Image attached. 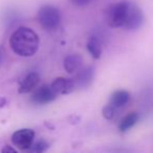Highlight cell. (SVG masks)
<instances>
[{
	"mask_svg": "<svg viewBox=\"0 0 153 153\" xmlns=\"http://www.w3.org/2000/svg\"><path fill=\"white\" fill-rule=\"evenodd\" d=\"M39 37L33 30L25 26L18 27L10 37V46L20 57H32L39 48Z\"/></svg>",
	"mask_w": 153,
	"mask_h": 153,
	"instance_id": "6da1fadb",
	"label": "cell"
},
{
	"mask_svg": "<svg viewBox=\"0 0 153 153\" xmlns=\"http://www.w3.org/2000/svg\"><path fill=\"white\" fill-rule=\"evenodd\" d=\"M128 0H123L119 2H114L107 7L105 11V20L109 27L120 28L124 27L127 13Z\"/></svg>",
	"mask_w": 153,
	"mask_h": 153,
	"instance_id": "7a4b0ae2",
	"label": "cell"
},
{
	"mask_svg": "<svg viewBox=\"0 0 153 153\" xmlns=\"http://www.w3.org/2000/svg\"><path fill=\"white\" fill-rule=\"evenodd\" d=\"M38 21L44 30L48 32L56 30L61 22V13L53 5H43L38 12Z\"/></svg>",
	"mask_w": 153,
	"mask_h": 153,
	"instance_id": "3957f363",
	"label": "cell"
},
{
	"mask_svg": "<svg viewBox=\"0 0 153 153\" xmlns=\"http://www.w3.org/2000/svg\"><path fill=\"white\" fill-rule=\"evenodd\" d=\"M145 17L142 9L136 3L128 0L126 20L124 24V30H136L142 27L144 24Z\"/></svg>",
	"mask_w": 153,
	"mask_h": 153,
	"instance_id": "277c9868",
	"label": "cell"
},
{
	"mask_svg": "<svg viewBox=\"0 0 153 153\" xmlns=\"http://www.w3.org/2000/svg\"><path fill=\"white\" fill-rule=\"evenodd\" d=\"M35 132L30 129H20L17 130L12 135V142L17 148L21 150H30L34 145Z\"/></svg>",
	"mask_w": 153,
	"mask_h": 153,
	"instance_id": "5b68a950",
	"label": "cell"
},
{
	"mask_svg": "<svg viewBox=\"0 0 153 153\" xmlns=\"http://www.w3.org/2000/svg\"><path fill=\"white\" fill-rule=\"evenodd\" d=\"M57 96L51 85H42L33 91L30 101L37 105H45L55 101Z\"/></svg>",
	"mask_w": 153,
	"mask_h": 153,
	"instance_id": "8992f818",
	"label": "cell"
},
{
	"mask_svg": "<svg viewBox=\"0 0 153 153\" xmlns=\"http://www.w3.org/2000/svg\"><path fill=\"white\" fill-rule=\"evenodd\" d=\"M94 76V69L92 66H86L76 72L72 79L76 88H86L91 84Z\"/></svg>",
	"mask_w": 153,
	"mask_h": 153,
	"instance_id": "52a82bcc",
	"label": "cell"
},
{
	"mask_svg": "<svg viewBox=\"0 0 153 153\" xmlns=\"http://www.w3.org/2000/svg\"><path fill=\"white\" fill-rule=\"evenodd\" d=\"M40 82V74L37 71H30L23 78L19 84L18 91L19 94H30L36 89L37 85Z\"/></svg>",
	"mask_w": 153,
	"mask_h": 153,
	"instance_id": "ba28073f",
	"label": "cell"
},
{
	"mask_svg": "<svg viewBox=\"0 0 153 153\" xmlns=\"http://www.w3.org/2000/svg\"><path fill=\"white\" fill-rule=\"evenodd\" d=\"M51 86L57 94H68L71 91H74L76 88L72 79H68V78H64V76H59V78L55 79L53 83L51 84Z\"/></svg>",
	"mask_w": 153,
	"mask_h": 153,
	"instance_id": "9c48e42d",
	"label": "cell"
},
{
	"mask_svg": "<svg viewBox=\"0 0 153 153\" xmlns=\"http://www.w3.org/2000/svg\"><path fill=\"white\" fill-rule=\"evenodd\" d=\"M82 64H83V60L81 56L78 53H71V55L66 56L63 61L64 69L68 74H74L79 69H81Z\"/></svg>",
	"mask_w": 153,
	"mask_h": 153,
	"instance_id": "30bf717a",
	"label": "cell"
},
{
	"mask_svg": "<svg viewBox=\"0 0 153 153\" xmlns=\"http://www.w3.org/2000/svg\"><path fill=\"white\" fill-rule=\"evenodd\" d=\"M130 100V94L125 89L115 90L110 97V103L109 104L115 109L124 107Z\"/></svg>",
	"mask_w": 153,
	"mask_h": 153,
	"instance_id": "8fae6325",
	"label": "cell"
},
{
	"mask_svg": "<svg viewBox=\"0 0 153 153\" xmlns=\"http://www.w3.org/2000/svg\"><path fill=\"white\" fill-rule=\"evenodd\" d=\"M86 47H87L88 53L91 55V57L94 59H100L103 53V46L102 42H101V40L98 37L94 36V35L90 36L87 40Z\"/></svg>",
	"mask_w": 153,
	"mask_h": 153,
	"instance_id": "7c38bea8",
	"label": "cell"
},
{
	"mask_svg": "<svg viewBox=\"0 0 153 153\" xmlns=\"http://www.w3.org/2000/svg\"><path fill=\"white\" fill-rule=\"evenodd\" d=\"M138 121V114L136 112H130L128 113L127 115L122 119V121L120 122V125H119V129L121 132H126L128 131L129 129H131Z\"/></svg>",
	"mask_w": 153,
	"mask_h": 153,
	"instance_id": "4fadbf2b",
	"label": "cell"
},
{
	"mask_svg": "<svg viewBox=\"0 0 153 153\" xmlns=\"http://www.w3.org/2000/svg\"><path fill=\"white\" fill-rule=\"evenodd\" d=\"M48 143L45 142L44 140H41L39 142H37L35 145H33L32 148L30 149V153H45L47 149H48Z\"/></svg>",
	"mask_w": 153,
	"mask_h": 153,
	"instance_id": "5bb4252c",
	"label": "cell"
},
{
	"mask_svg": "<svg viewBox=\"0 0 153 153\" xmlns=\"http://www.w3.org/2000/svg\"><path fill=\"white\" fill-rule=\"evenodd\" d=\"M115 110H117V109H115L114 107L111 106L110 104L106 105V106L103 108V111H102L103 117H104L106 120H112L115 114Z\"/></svg>",
	"mask_w": 153,
	"mask_h": 153,
	"instance_id": "9a60e30c",
	"label": "cell"
},
{
	"mask_svg": "<svg viewBox=\"0 0 153 153\" xmlns=\"http://www.w3.org/2000/svg\"><path fill=\"white\" fill-rule=\"evenodd\" d=\"M70 1H71L72 4L78 7H85L91 2L92 0H70Z\"/></svg>",
	"mask_w": 153,
	"mask_h": 153,
	"instance_id": "2e32d148",
	"label": "cell"
},
{
	"mask_svg": "<svg viewBox=\"0 0 153 153\" xmlns=\"http://www.w3.org/2000/svg\"><path fill=\"white\" fill-rule=\"evenodd\" d=\"M2 153H18V152L13 148V147L7 146H7H4L2 148Z\"/></svg>",
	"mask_w": 153,
	"mask_h": 153,
	"instance_id": "e0dca14e",
	"label": "cell"
},
{
	"mask_svg": "<svg viewBox=\"0 0 153 153\" xmlns=\"http://www.w3.org/2000/svg\"><path fill=\"white\" fill-rule=\"evenodd\" d=\"M5 104H7V99L3 98V97H0V108L5 106Z\"/></svg>",
	"mask_w": 153,
	"mask_h": 153,
	"instance_id": "ac0fdd59",
	"label": "cell"
},
{
	"mask_svg": "<svg viewBox=\"0 0 153 153\" xmlns=\"http://www.w3.org/2000/svg\"><path fill=\"white\" fill-rule=\"evenodd\" d=\"M2 60H3V53H2V51H1V48H0V64H1Z\"/></svg>",
	"mask_w": 153,
	"mask_h": 153,
	"instance_id": "d6986e66",
	"label": "cell"
}]
</instances>
